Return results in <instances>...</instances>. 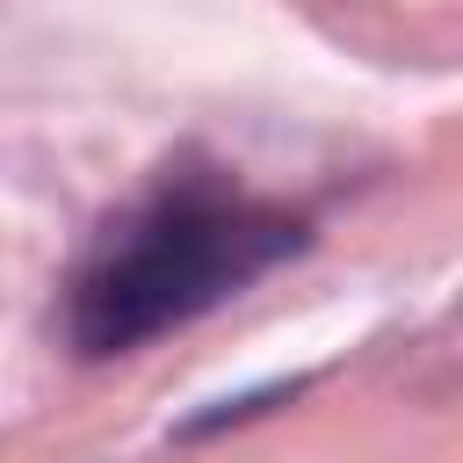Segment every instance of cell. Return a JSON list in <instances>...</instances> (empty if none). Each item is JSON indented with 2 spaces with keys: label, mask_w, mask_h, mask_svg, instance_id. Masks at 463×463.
I'll list each match as a JSON object with an SVG mask.
<instances>
[{
  "label": "cell",
  "mask_w": 463,
  "mask_h": 463,
  "mask_svg": "<svg viewBox=\"0 0 463 463\" xmlns=\"http://www.w3.org/2000/svg\"><path fill=\"white\" fill-rule=\"evenodd\" d=\"M282 239H289L282 217H260V210H239V203H195V195L159 203L152 217L123 224L109 239V253L87 268V282L72 297V333L94 354L130 347V340L188 318L195 304L224 297Z\"/></svg>",
  "instance_id": "6da1fadb"
}]
</instances>
